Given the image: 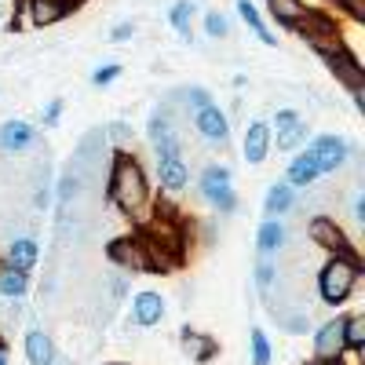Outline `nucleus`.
I'll return each instance as SVG.
<instances>
[{
  "instance_id": "1",
  "label": "nucleus",
  "mask_w": 365,
  "mask_h": 365,
  "mask_svg": "<svg viewBox=\"0 0 365 365\" xmlns=\"http://www.w3.org/2000/svg\"><path fill=\"white\" fill-rule=\"evenodd\" d=\"M110 201L120 205V212H128L132 220H143L150 212V187L146 175L132 158H117L113 179H110Z\"/></svg>"
},
{
  "instance_id": "2",
  "label": "nucleus",
  "mask_w": 365,
  "mask_h": 365,
  "mask_svg": "<svg viewBox=\"0 0 365 365\" xmlns=\"http://www.w3.org/2000/svg\"><path fill=\"white\" fill-rule=\"evenodd\" d=\"M354 282H358V259L351 256H332L322 274H318V289H322V299L325 303H344L351 292H354Z\"/></svg>"
},
{
  "instance_id": "3",
  "label": "nucleus",
  "mask_w": 365,
  "mask_h": 365,
  "mask_svg": "<svg viewBox=\"0 0 365 365\" xmlns=\"http://www.w3.org/2000/svg\"><path fill=\"white\" fill-rule=\"evenodd\" d=\"M307 154L314 158V165H318V172L325 175V172H336L344 161H347V154H351V146L340 139V135H318L314 143H311V150Z\"/></svg>"
},
{
  "instance_id": "4",
  "label": "nucleus",
  "mask_w": 365,
  "mask_h": 365,
  "mask_svg": "<svg viewBox=\"0 0 365 365\" xmlns=\"http://www.w3.org/2000/svg\"><path fill=\"white\" fill-rule=\"evenodd\" d=\"M201 194L216 205L220 212H234V205H237V197H234V190H230V172H227V168H205V175H201Z\"/></svg>"
},
{
  "instance_id": "5",
  "label": "nucleus",
  "mask_w": 365,
  "mask_h": 365,
  "mask_svg": "<svg viewBox=\"0 0 365 365\" xmlns=\"http://www.w3.org/2000/svg\"><path fill=\"white\" fill-rule=\"evenodd\" d=\"M344 318H332L318 329V336H314V354L318 361H336L344 358Z\"/></svg>"
},
{
  "instance_id": "6",
  "label": "nucleus",
  "mask_w": 365,
  "mask_h": 365,
  "mask_svg": "<svg viewBox=\"0 0 365 365\" xmlns=\"http://www.w3.org/2000/svg\"><path fill=\"white\" fill-rule=\"evenodd\" d=\"M110 259L128 267V270H150L146 249H143V237H117L110 245Z\"/></svg>"
},
{
  "instance_id": "7",
  "label": "nucleus",
  "mask_w": 365,
  "mask_h": 365,
  "mask_svg": "<svg viewBox=\"0 0 365 365\" xmlns=\"http://www.w3.org/2000/svg\"><path fill=\"white\" fill-rule=\"evenodd\" d=\"M194 125H197V132H201L205 139H212V143H227V135H230L227 113H223L220 106H212V103L194 113Z\"/></svg>"
},
{
  "instance_id": "8",
  "label": "nucleus",
  "mask_w": 365,
  "mask_h": 365,
  "mask_svg": "<svg viewBox=\"0 0 365 365\" xmlns=\"http://www.w3.org/2000/svg\"><path fill=\"white\" fill-rule=\"evenodd\" d=\"M311 237H314V245L329 249L332 256H351V259H354V252L347 249L344 230H340L336 223H332V220H314V223H311Z\"/></svg>"
},
{
  "instance_id": "9",
  "label": "nucleus",
  "mask_w": 365,
  "mask_h": 365,
  "mask_svg": "<svg viewBox=\"0 0 365 365\" xmlns=\"http://www.w3.org/2000/svg\"><path fill=\"white\" fill-rule=\"evenodd\" d=\"M267 150H270V128L263 125V120H256V125L245 128V146H241V154H245L249 165H259L267 158Z\"/></svg>"
},
{
  "instance_id": "10",
  "label": "nucleus",
  "mask_w": 365,
  "mask_h": 365,
  "mask_svg": "<svg viewBox=\"0 0 365 365\" xmlns=\"http://www.w3.org/2000/svg\"><path fill=\"white\" fill-rule=\"evenodd\" d=\"M132 314H135L139 325H158V322L165 318V299H161V292H139V296L132 299Z\"/></svg>"
},
{
  "instance_id": "11",
  "label": "nucleus",
  "mask_w": 365,
  "mask_h": 365,
  "mask_svg": "<svg viewBox=\"0 0 365 365\" xmlns=\"http://www.w3.org/2000/svg\"><path fill=\"white\" fill-rule=\"evenodd\" d=\"M34 125H26V120H8L4 128H0V150H26V146H34Z\"/></svg>"
},
{
  "instance_id": "12",
  "label": "nucleus",
  "mask_w": 365,
  "mask_h": 365,
  "mask_svg": "<svg viewBox=\"0 0 365 365\" xmlns=\"http://www.w3.org/2000/svg\"><path fill=\"white\" fill-rule=\"evenodd\" d=\"M26 358H29V365H51V361L58 358V354H55L51 336H44L41 329L26 332Z\"/></svg>"
},
{
  "instance_id": "13",
  "label": "nucleus",
  "mask_w": 365,
  "mask_h": 365,
  "mask_svg": "<svg viewBox=\"0 0 365 365\" xmlns=\"http://www.w3.org/2000/svg\"><path fill=\"white\" fill-rule=\"evenodd\" d=\"M8 267L15 270H34L37 267V241L34 237H15L11 241V249H8Z\"/></svg>"
},
{
  "instance_id": "14",
  "label": "nucleus",
  "mask_w": 365,
  "mask_h": 365,
  "mask_svg": "<svg viewBox=\"0 0 365 365\" xmlns=\"http://www.w3.org/2000/svg\"><path fill=\"white\" fill-rule=\"evenodd\" d=\"M158 175H161V187H165V190H182V187L190 182V168L182 165V158L158 161Z\"/></svg>"
},
{
  "instance_id": "15",
  "label": "nucleus",
  "mask_w": 365,
  "mask_h": 365,
  "mask_svg": "<svg viewBox=\"0 0 365 365\" xmlns=\"http://www.w3.org/2000/svg\"><path fill=\"white\" fill-rule=\"evenodd\" d=\"M318 175H322V172H318L314 158L307 154V150H303V154H296L292 165H289V187H311Z\"/></svg>"
},
{
  "instance_id": "16",
  "label": "nucleus",
  "mask_w": 365,
  "mask_h": 365,
  "mask_svg": "<svg viewBox=\"0 0 365 365\" xmlns=\"http://www.w3.org/2000/svg\"><path fill=\"white\" fill-rule=\"evenodd\" d=\"M329 70L336 73L340 81H347V88H351V91H361V70H358V58H351V55H336V51H332V55H329Z\"/></svg>"
},
{
  "instance_id": "17",
  "label": "nucleus",
  "mask_w": 365,
  "mask_h": 365,
  "mask_svg": "<svg viewBox=\"0 0 365 365\" xmlns=\"http://www.w3.org/2000/svg\"><path fill=\"white\" fill-rule=\"evenodd\" d=\"M292 208V187L289 182H274V187L267 190V201H263V212L270 220H278L282 212H289Z\"/></svg>"
},
{
  "instance_id": "18",
  "label": "nucleus",
  "mask_w": 365,
  "mask_h": 365,
  "mask_svg": "<svg viewBox=\"0 0 365 365\" xmlns=\"http://www.w3.org/2000/svg\"><path fill=\"white\" fill-rule=\"evenodd\" d=\"M256 245H259V252H263V256H270V252L285 249V227H282L278 220H267V223L259 227V237H256Z\"/></svg>"
},
{
  "instance_id": "19",
  "label": "nucleus",
  "mask_w": 365,
  "mask_h": 365,
  "mask_svg": "<svg viewBox=\"0 0 365 365\" xmlns=\"http://www.w3.org/2000/svg\"><path fill=\"white\" fill-rule=\"evenodd\" d=\"M182 347H187V354L194 361H212V354H216V344L208 336H201V332H194V329H182Z\"/></svg>"
},
{
  "instance_id": "20",
  "label": "nucleus",
  "mask_w": 365,
  "mask_h": 365,
  "mask_svg": "<svg viewBox=\"0 0 365 365\" xmlns=\"http://www.w3.org/2000/svg\"><path fill=\"white\" fill-rule=\"evenodd\" d=\"M237 11H241V19L249 22V29H252V34H256L263 44H274V34H270V29L263 26V19H259V11H256V4H252V0H237Z\"/></svg>"
},
{
  "instance_id": "21",
  "label": "nucleus",
  "mask_w": 365,
  "mask_h": 365,
  "mask_svg": "<svg viewBox=\"0 0 365 365\" xmlns=\"http://www.w3.org/2000/svg\"><path fill=\"white\" fill-rule=\"evenodd\" d=\"M26 274L22 270H15V267H4L0 270V296H8V299H19V296H26Z\"/></svg>"
},
{
  "instance_id": "22",
  "label": "nucleus",
  "mask_w": 365,
  "mask_h": 365,
  "mask_svg": "<svg viewBox=\"0 0 365 365\" xmlns=\"http://www.w3.org/2000/svg\"><path fill=\"white\" fill-rule=\"evenodd\" d=\"M267 4H270V15L278 22H285V26H296L303 19V11H307L299 0H267Z\"/></svg>"
},
{
  "instance_id": "23",
  "label": "nucleus",
  "mask_w": 365,
  "mask_h": 365,
  "mask_svg": "<svg viewBox=\"0 0 365 365\" xmlns=\"http://www.w3.org/2000/svg\"><path fill=\"white\" fill-rule=\"evenodd\" d=\"M63 11H66V8H58L55 0H29V15H34L37 26H48V22H55V19H63Z\"/></svg>"
},
{
  "instance_id": "24",
  "label": "nucleus",
  "mask_w": 365,
  "mask_h": 365,
  "mask_svg": "<svg viewBox=\"0 0 365 365\" xmlns=\"http://www.w3.org/2000/svg\"><path fill=\"white\" fill-rule=\"evenodd\" d=\"M168 19H172V26L179 29V37L187 41V37H190V19H194V0H179Z\"/></svg>"
},
{
  "instance_id": "25",
  "label": "nucleus",
  "mask_w": 365,
  "mask_h": 365,
  "mask_svg": "<svg viewBox=\"0 0 365 365\" xmlns=\"http://www.w3.org/2000/svg\"><path fill=\"white\" fill-rule=\"evenodd\" d=\"M344 347L361 351L365 347V322L361 318H344Z\"/></svg>"
},
{
  "instance_id": "26",
  "label": "nucleus",
  "mask_w": 365,
  "mask_h": 365,
  "mask_svg": "<svg viewBox=\"0 0 365 365\" xmlns=\"http://www.w3.org/2000/svg\"><path fill=\"white\" fill-rule=\"evenodd\" d=\"M270 340L263 329H252V365H270Z\"/></svg>"
},
{
  "instance_id": "27",
  "label": "nucleus",
  "mask_w": 365,
  "mask_h": 365,
  "mask_svg": "<svg viewBox=\"0 0 365 365\" xmlns=\"http://www.w3.org/2000/svg\"><path fill=\"white\" fill-rule=\"evenodd\" d=\"M303 139H307V128H303V125H296L289 132H278V150H296Z\"/></svg>"
},
{
  "instance_id": "28",
  "label": "nucleus",
  "mask_w": 365,
  "mask_h": 365,
  "mask_svg": "<svg viewBox=\"0 0 365 365\" xmlns=\"http://www.w3.org/2000/svg\"><path fill=\"white\" fill-rule=\"evenodd\" d=\"M205 34H208V37H223V34H227V19H223L220 11H208V15H205Z\"/></svg>"
},
{
  "instance_id": "29",
  "label": "nucleus",
  "mask_w": 365,
  "mask_h": 365,
  "mask_svg": "<svg viewBox=\"0 0 365 365\" xmlns=\"http://www.w3.org/2000/svg\"><path fill=\"white\" fill-rule=\"evenodd\" d=\"M296 125H303L296 110H278V113H274V128H278V132H289V128H296Z\"/></svg>"
},
{
  "instance_id": "30",
  "label": "nucleus",
  "mask_w": 365,
  "mask_h": 365,
  "mask_svg": "<svg viewBox=\"0 0 365 365\" xmlns=\"http://www.w3.org/2000/svg\"><path fill=\"white\" fill-rule=\"evenodd\" d=\"M270 282H274V263L259 259V263H256V285H259V292H267Z\"/></svg>"
},
{
  "instance_id": "31",
  "label": "nucleus",
  "mask_w": 365,
  "mask_h": 365,
  "mask_svg": "<svg viewBox=\"0 0 365 365\" xmlns=\"http://www.w3.org/2000/svg\"><path fill=\"white\" fill-rule=\"evenodd\" d=\"M117 77H120V66H99L96 73H91V84L103 88V84H110V81H117Z\"/></svg>"
},
{
  "instance_id": "32",
  "label": "nucleus",
  "mask_w": 365,
  "mask_h": 365,
  "mask_svg": "<svg viewBox=\"0 0 365 365\" xmlns=\"http://www.w3.org/2000/svg\"><path fill=\"white\" fill-rule=\"evenodd\" d=\"M132 34H135V26H132V22H120V26L113 29V34H110V41H128Z\"/></svg>"
},
{
  "instance_id": "33",
  "label": "nucleus",
  "mask_w": 365,
  "mask_h": 365,
  "mask_svg": "<svg viewBox=\"0 0 365 365\" xmlns=\"http://www.w3.org/2000/svg\"><path fill=\"white\" fill-rule=\"evenodd\" d=\"M110 135H113L120 146H128V143H132V128H125V125H113V128H110Z\"/></svg>"
},
{
  "instance_id": "34",
  "label": "nucleus",
  "mask_w": 365,
  "mask_h": 365,
  "mask_svg": "<svg viewBox=\"0 0 365 365\" xmlns=\"http://www.w3.org/2000/svg\"><path fill=\"white\" fill-rule=\"evenodd\" d=\"M58 113H63V103H48V110H44V125H55V120H58Z\"/></svg>"
},
{
  "instance_id": "35",
  "label": "nucleus",
  "mask_w": 365,
  "mask_h": 365,
  "mask_svg": "<svg viewBox=\"0 0 365 365\" xmlns=\"http://www.w3.org/2000/svg\"><path fill=\"white\" fill-rule=\"evenodd\" d=\"M77 187H81V182H77L73 175H66V179H63V201H70V197L77 194Z\"/></svg>"
},
{
  "instance_id": "36",
  "label": "nucleus",
  "mask_w": 365,
  "mask_h": 365,
  "mask_svg": "<svg viewBox=\"0 0 365 365\" xmlns=\"http://www.w3.org/2000/svg\"><path fill=\"white\" fill-rule=\"evenodd\" d=\"M347 8L354 11V19H365V8H361V0H347Z\"/></svg>"
},
{
  "instance_id": "37",
  "label": "nucleus",
  "mask_w": 365,
  "mask_h": 365,
  "mask_svg": "<svg viewBox=\"0 0 365 365\" xmlns=\"http://www.w3.org/2000/svg\"><path fill=\"white\" fill-rule=\"evenodd\" d=\"M0 365H8V351L4 347H0Z\"/></svg>"
},
{
  "instance_id": "38",
  "label": "nucleus",
  "mask_w": 365,
  "mask_h": 365,
  "mask_svg": "<svg viewBox=\"0 0 365 365\" xmlns=\"http://www.w3.org/2000/svg\"><path fill=\"white\" fill-rule=\"evenodd\" d=\"M314 365H344V361H340V358H336V361H314Z\"/></svg>"
}]
</instances>
